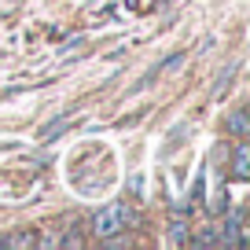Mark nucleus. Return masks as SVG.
Listing matches in <instances>:
<instances>
[{"mask_svg":"<svg viewBox=\"0 0 250 250\" xmlns=\"http://www.w3.org/2000/svg\"><path fill=\"white\" fill-rule=\"evenodd\" d=\"M232 177L235 180H247L250 177V147L243 136H235V147H232Z\"/></svg>","mask_w":250,"mask_h":250,"instance_id":"2","label":"nucleus"},{"mask_svg":"<svg viewBox=\"0 0 250 250\" xmlns=\"http://www.w3.org/2000/svg\"><path fill=\"white\" fill-rule=\"evenodd\" d=\"M66 122H70V118H66V114H59L52 125H48V129H41V140H52V136H59L62 129H66Z\"/></svg>","mask_w":250,"mask_h":250,"instance_id":"4","label":"nucleus"},{"mask_svg":"<svg viewBox=\"0 0 250 250\" xmlns=\"http://www.w3.org/2000/svg\"><path fill=\"white\" fill-rule=\"evenodd\" d=\"M188 239V225L184 221H173V243H184Z\"/></svg>","mask_w":250,"mask_h":250,"instance_id":"5","label":"nucleus"},{"mask_svg":"<svg viewBox=\"0 0 250 250\" xmlns=\"http://www.w3.org/2000/svg\"><path fill=\"white\" fill-rule=\"evenodd\" d=\"M228 133H232V136H247V114H243V110H232V118H228Z\"/></svg>","mask_w":250,"mask_h":250,"instance_id":"3","label":"nucleus"},{"mask_svg":"<svg viewBox=\"0 0 250 250\" xmlns=\"http://www.w3.org/2000/svg\"><path fill=\"white\" fill-rule=\"evenodd\" d=\"M122 228H125V206H122V203L107 206V210H100V213L92 217V232L100 235V239H114Z\"/></svg>","mask_w":250,"mask_h":250,"instance_id":"1","label":"nucleus"}]
</instances>
